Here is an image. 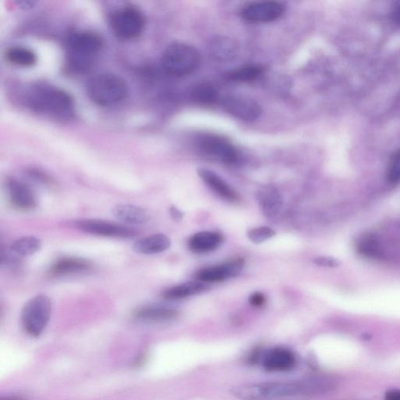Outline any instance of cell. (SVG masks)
Here are the masks:
<instances>
[{"label":"cell","instance_id":"obj_1","mask_svg":"<svg viewBox=\"0 0 400 400\" xmlns=\"http://www.w3.org/2000/svg\"><path fill=\"white\" fill-rule=\"evenodd\" d=\"M336 386L334 379L322 377L302 381L240 385L234 387L231 392L240 400H274L325 395L335 390Z\"/></svg>","mask_w":400,"mask_h":400},{"label":"cell","instance_id":"obj_2","mask_svg":"<svg viewBox=\"0 0 400 400\" xmlns=\"http://www.w3.org/2000/svg\"><path fill=\"white\" fill-rule=\"evenodd\" d=\"M102 42L98 34L76 32L66 39L67 63L76 72L88 70L102 49Z\"/></svg>","mask_w":400,"mask_h":400},{"label":"cell","instance_id":"obj_3","mask_svg":"<svg viewBox=\"0 0 400 400\" xmlns=\"http://www.w3.org/2000/svg\"><path fill=\"white\" fill-rule=\"evenodd\" d=\"M29 102L36 112L60 119H68L74 112L72 96L58 88L40 86L33 89L29 94Z\"/></svg>","mask_w":400,"mask_h":400},{"label":"cell","instance_id":"obj_4","mask_svg":"<svg viewBox=\"0 0 400 400\" xmlns=\"http://www.w3.org/2000/svg\"><path fill=\"white\" fill-rule=\"evenodd\" d=\"M201 62V56L194 46L176 42L165 50L161 60L162 67L167 74L182 77L195 72Z\"/></svg>","mask_w":400,"mask_h":400},{"label":"cell","instance_id":"obj_5","mask_svg":"<svg viewBox=\"0 0 400 400\" xmlns=\"http://www.w3.org/2000/svg\"><path fill=\"white\" fill-rule=\"evenodd\" d=\"M88 93L96 105L113 106L126 98L128 87L119 76L105 73L95 76L89 81Z\"/></svg>","mask_w":400,"mask_h":400},{"label":"cell","instance_id":"obj_6","mask_svg":"<svg viewBox=\"0 0 400 400\" xmlns=\"http://www.w3.org/2000/svg\"><path fill=\"white\" fill-rule=\"evenodd\" d=\"M51 300L44 294L37 295L27 301L22 312L25 332L34 338L42 335L51 319Z\"/></svg>","mask_w":400,"mask_h":400},{"label":"cell","instance_id":"obj_7","mask_svg":"<svg viewBox=\"0 0 400 400\" xmlns=\"http://www.w3.org/2000/svg\"><path fill=\"white\" fill-rule=\"evenodd\" d=\"M197 146L204 155L226 164H236L240 160L239 149L222 136L204 135L199 137Z\"/></svg>","mask_w":400,"mask_h":400},{"label":"cell","instance_id":"obj_8","mask_svg":"<svg viewBox=\"0 0 400 400\" xmlns=\"http://www.w3.org/2000/svg\"><path fill=\"white\" fill-rule=\"evenodd\" d=\"M145 22L142 13L133 8H124L114 12L110 26L116 36L122 39H132L140 36Z\"/></svg>","mask_w":400,"mask_h":400},{"label":"cell","instance_id":"obj_9","mask_svg":"<svg viewBox=\"0 0 400 400\" xmlns=\"http://www.w3.org/2000/svg\"><path fill=\"white\" fill-rule=\"evenodd\" d=\"M285 11V5L280 2H255L246 5L241 11V16L250 23H270L279 19Z\"/></svg>","mask_w":400,"mask_h":400},{"label":"cell","instance_id":"obj_10","mask_svg":"<svg viewBox=\"0 0 400 400\" xmlns=\"http://www.w3.org/2000/svg\"><path fill=\"white\" fill-rule=\"evenodd\" d=\"M222 105L227 114L239 120L247 122L256 121L262 114L258 102L243 95H227L223 99Z\"/></svg>","mask_w":400,"mask_h":400},{"label":"cell","instance_id":"obj_11","mask_svg":"<svg viewBox=\"0 0 400 400\" xmlns=\"http://www.w3.org/2000/svg\"><path fill=\"white\" fill-rule=\"evenodd\" d=\"M6 189L13 208L25 212L36 208L37 196L29 185L18 179L10 178L6 182Z\"/></svg>","mask_w":400,"mask_h":400},{"label":"cell","instance_id":"obj_12","mask_svg":"<svg viewBox=\"0 0 400 400\" xmlns=\"http://www.w3.org/2000/svg\"><path fill=\"white\" fill-rule=\"evenodd\" d=\"M79 229L95 236L112 238H131L136 236V232L131 227L105 220L89 219L78 223Z\"/></svg>","mask_w":400,"mask_h":400},{"label":"cell","instance_id":"obj_13","mask_svg":"<svg viewBox=\"0 0 400 400\" xmlns=\"http://www.w3.org/2000/svg\"><path fill=\"white\" fill-rule=\"evenodd\" d=\"M245 265L243 259H234L222 265L206 267L198 272L196 278L204 284H213L236 277Z\"/></svg>","mask_w":400,"mask_h":400},{"label":"cell","instance_id":"obj_14","mask_svg":"<svg viewBox=\"0 0 400 400\" xmlns=\"http://www.w3.org/2000/svg\"><path fill=\"white\" fill-rule=\"evenodd\" d=\"M295 355L286 348H274L269 350L263 359L264 368L270 372H285L295 367Z\"/></svg>","mask_w":400,"mask_h":400},{"label":"cell","instance_id":"obj_15","mask_svg":"<svg viewBox=\"0 0 400 400\" xmlns=\"http://www.w3.org/2000/svg\"><path fill=\"white\" fill-rule=\"evenodd\" d=\"M198 175L206 185L218 196L227 202L236 203L239 197L238 193L227 184L222 178H220L215 172L206 168H199Z\"/></svg>","mask_w":400,"mask_h":400},{"label":"cell","instance_id":"obj_16","mask_svg":"<svg viewBox=\"0 0 400 400\" xmlns=\"http://www.w3.org/2000/svg\"><path fill=\"white\" fill-rule=\"evenodd\" d=\"M256 199L260 211L267 218L278 215L284 205L280 192L272 185L261 187L257 192Z\"/></svg>","mask_w":400,"mask_h":400},{"label":"cell","instance_id":"obj_17","mask_svg":"<svg viewBox=\"0 0 400 400\" xmlns=\"http://www.w3.org/2000/svg\"><path fill=\"white\" fill-rule=\"evenodd\" d=\"M178 312L175 309L148 305L138 308L133 313L134 319L145 323H161L177 319Z\"/></svg>","mask_w":400,"mask_h":400},{"label":"cell","instance_id":"obj_18","mask_svg":"<svg viewBox=\"0 0 400 400\" xmlns=\"http://www.w3.org/2000/svg\"><path fill=\"white\" fill-rule=\"evenodd\" d=\"M222 234L215 232H200L189 240V249L196 253H206L216 251L222 244Z\"/></svg>","mask_w":400,"mask_h":400},{"label":"cell","instance_id":"obj_19","mask_svg":"<svg viewBox=\"0 0 400 400\" xmlns=\"http://www.w3.org/2000/svg\"><path fill=\"white\" fill-rule=\"evenodd\" d=\"M211 57L220 62L231 61L237 57L239 46L234 39L227 36H218L209 45Z\"/></svg>","mask_w":400,"mask_h":400},{"label":"cell","instance_id":"obj_20","mask_svg":"<svg viewBox=\"0 0 400 400\" xmlns=\"http://www.w3.org/2000/svg\"><path fill=\"white\" fill-rule=\"evenodd\" d=\"M171 244V239L166 234H154L136 241L133 249L139 254L153 255L168 251Z\"/></svg>","mask_w":400,"mask_h":400},{"label":"cell","instance_id":"obj_21","mask_svg":"<svg viewBox=\"0 0 400 400\" xmlns=\"http://www.w3.org/2000/svg\"><path fill=\"white\" fill-rule=\"evenodd\" d=\"M114 217L120 222L131 225L147 224L150 215L146 209L131 204L117 205L113 210Z\"/></svg>","mask_w":400,"mask_h":400},{"label":"cell","instance_id":"obj_22","mask_svg":"<svg viewBox=\"0 0 400 400\" xmlns=\"http://www.w3.org/2000/svg\"><path fill=\"white\" fill-rule=\"evenodd\" d=\"M93 269L91 262L77 258H66L58 260L51 266L50 274L53 276H64L88 272Z\"/></svg>","mask_w":400,"mask_h":400},{"label":"cell","instance_id":"obj_23","mask_svg":"<svg viewBox=\"0 0 400 400\" xmlns=\"http://www.w3.org/2000/svg\"><path fill=\"white\" fill-rule=\"evenodd\" d=\"M209 286L202 281H189L168 289L163 294L164 298L177 300L189 298L208 291Z\"/></svg>","mask_w":400,"mask_h":400},{"label":"cell","instance_id":"obj_24","mask_svg":"<svg viewBox=\"0 0 400 400\" xmlns=\"http://www.w3.org/2000/svg\"><path fill=\"white\" fill-rule=\"evenodd\" d=\"M6 58L11 64L20 67H32L37 62L36 53L24 46L9 48L6 52Z\"/></svg>","mask_w":400,"mask_h":400},{"label":"cell","instance_id":"obj_25","mask_svg":"<svg viewBox=\"0 0 400 400\" xmlns=\"http://www.w3.org/2000/svg\"><path fill=\"white\" fill-rule=\"evenodd\" d=\"M265 72L261 65H248L234 69L225 74L227 80L236 82H248L258 79Z\"/></svg>","mask_w":400,"mask_h":400},{"label":"cell","instance_id":"obj_26","mask_svg":"<svg viewBox=\"0 0 400 400\" xmlns=\"http://www.w3.org/2000/svg\"><path fill=\"white\" fill-rule=\"evenodd\" d=\"M41 247L40 240L33 236L18 239L11 245V251L18 257H29L38 252Z\"/></svg>","mask_w":400,"mask_h":400},{"label":"cell","instance_id":"obj_27","mask_svg":"<svg viewBox=\"0 0 400 400\" xmlns=\"http://www.w3.org/2000/svg\"><path fill=\"white\" fill-rule=\"evenodd\" d=\"M192 98L199 105H209L218 99L217 89L208 84L197 85L192 92Z\"/></svg>","mask_w":400,"mask_h":400},{"label":"cell","instance_id":"obj_28","mask_svg":"<svg viewBox=\"0 0 400 400\" xmlns=\"http://www.w3.org/2000/svg\"><path fill=\"white\" fill-rule=\"evenodd\" d=\"M275 234V232L270 227L262 226L248 232L247 236L252 243L260 244L273 238Z\"/></svg>","mask_w":400,"mask_h":400},{"label":"cell","instance_id":"obj_29","mask_svg":"<svg viewBox=\"0 0 400 400\" xmlns=\"http://www.w3.org/2000/svg\"><path fill=\"white\" fill-rule=\"evenodd\" d=\"M386 176L389 183L400 184V150L390 159Z\"/></svg>","mask_w":400,"mask_h":400},{"label":"cell","instance_id":"obj_30","mask_svg":"<svg viewBox=\"0 0 400 400\" xmlns=\"http://www.w3.org/2000/svg\"><path fill=\"white\" fill-rule=\"evenodd\" d=\"M266 298L263 293L257 292L253 293L249 298V302L253 307H260L265 303Z\"/></svg>","mask_w":400,"mask_h":400},{"label":"cell","instance_id":"obj_31","mask_svg":"<svg viewBox=\"0 0 400 400\" xmlns=\"http://www.w3.org/2000/svg\"><path fill=\"white\" fill-rule=\"evenodd\" d=\"M384 400H400V389H390L386 392Z\"/></svg>","mask_w":400,"mask_h":400},{"label":"cell","instance_id":"obj_32","mask_svg":"<svg viewBox=\"0 0 400 400\" xmlns=\"http://www.w3.org/2000/svg\"><path fill=\"white\" fill-rule=\"evenodd\" d=\"M314 263L317 265L324 267L334 266L335 265L333 260H331L326 258H319L315 259Z\"/></svg>","mask_w":400,"mask_h":400},{"label":"cell","instance_id":"obj_33","mask_svg":"<svg viewBox=\"0 0 400 400\" xmlns=\"http://www.w3.org/2000/svg\"><path fill=\"white\" fill-rule=\"evenodd\" d=\"M392 18L400 26V2L397 3L392 10Z\"/></svg>","mask_w":400,"mask_h":400},{"label":"cell","instance_id":"obj_34","mask_svg":"<svg viewBox=\"0 0 400 400\" xmlns=\"http://www.w3.org/2000/svg\"><path fill=\"white\" fill-rule=\"evenodd\" d=\"M170 215L176 222H180L183 218V213L179 211L175 206H171L170 209Z\"/></svg>","mask_w":400,"mask_h":400},{"label":"cell","instance_id":"obj_35","mask_svg":"<svg viewBox=\"0 0 400 400\" xmlns=\"http://www.w3.org/2000/svg\"><path fill=\"white\" fill-rule=\"evenodd\" d=\"M0 400H27L20 397L16 396H8V397H2Z\"/></svg>","mask_w":400,"mask_h":400}]
</instances>
